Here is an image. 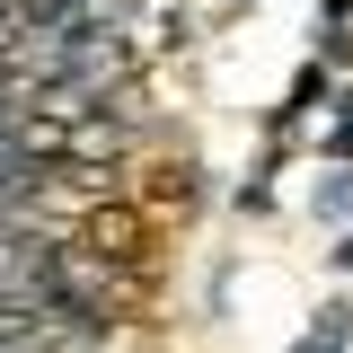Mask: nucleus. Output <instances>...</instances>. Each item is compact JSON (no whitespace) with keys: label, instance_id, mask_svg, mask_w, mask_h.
Segmentation results:
<instances>
[{"label":"nucleus","instance_id":"obj_2","mask_svg":"<svg viewBox=\"0 0 353 353\" xmlns=\"http://www.w3.org/2000/svg\"><path fill=\"white\" fill-rule=\"evenodd\" d=\"M345 345H353V309L327 301V309H318V353H345Z\"/></svg>","mask_w":353,"mask_h":353},{"label":"nucleus","instance_id":"obj_6","mask_svg":"<svg viewBox=\"0 0 353 353\" xmlns=\"http://www.w3.org/2000/svg\"><path fill=\"white\" fill-rule=\"evenodd\" d=\"M318 9H327V18H345V9H353V0H318Z\"/></svg>","mask_w":353,"mask_h":353},{"label":"nucleus","instance_id":"obj_4","mask_svg":"<svg viewBox=\"0 0 353 353\" xmlns=\"http://www.w3.org/2000/svg\"><path fill=\"white\" fill-rule=\"evenodd\" d=\"M327 159H353V115H336V124H327Z\"/></svg>","mask_w":353,"mask_h":353},{"label":"nucleus","instance_id":"obj_3","mask_svg":"<svg viewBox=\"0 0 353 353\" xmlns=\"http://www.w3.org/2000/svg\"><path fill=\"white\" fill-rule=\"evenodd\" d=\"M318 212H353V176H336V185H318Z\"/></svg>","mask_w":353,"mask_h":353},{"label":"nucleus","instance_id":"obj_1","mask_svg":"<svg viewBox=\"0 0 353 353\" xmlns=\"http://www.w3.org/2000/svg\"><path fill=\"white\" fill-rule=\"evenodd\" d=\"M327 97H336V80H327V71H318V62H309L301 80H292V97H283V106H274V132H292V124H301V115H318V106H327Z\"/></svg>","mask_w":353,"mask_h":353},{"label":"nucleus","instance_id":"obj_5","mask_svg":"<svg viewBox=\"0 0 353 353\" xmlns=\"http://www.w3.org/2000/svg\"><path fill=\"white\" fill-rule=\"evenodd\" d=\"M336 274H353V239H345V248H336Z\"/></svg>","mask_w":353,"mask_h":353}]
</instances>
